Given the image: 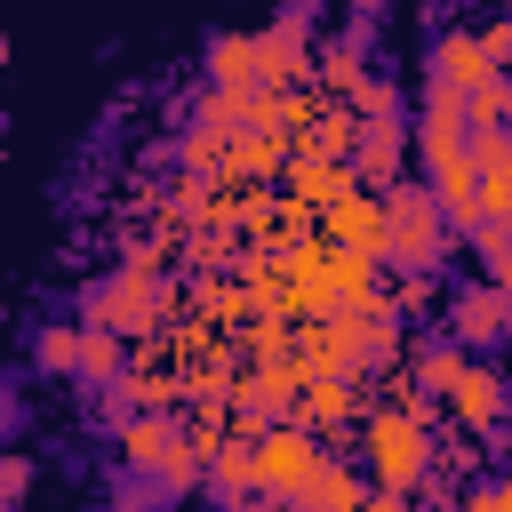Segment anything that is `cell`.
Returning a JSON list of instances; mask_svg holds the SVG:
<instances>
[{"instance_id":"obj_1","label":"cell","mask_w":512,"mask_h":512,"mask_svg":"<svg viewBox=\"0 0 512 512\" xmlns=\"http://www.w3.org/2000/svg\"><path fill=\"white\" fill-rule=\"evenodd\" d=\"M448 216H440V200L424 192V184H384V240H376V256L384 264H400V272H432L440 256H448Z\"/></svg>"},{"instance_id":"obj_2","label":"cell","mask_w":512,"mask_h":512,"mask_svg":"<svg viewBox=\"0 0 512 512\" xmlns=\"http://www.w3.org/2000/svg\"><path fill=\"white\" fill-rule=\"evenodd\" d=\"M424 464H432V440H424V416L416 408H400V400H384L376 416H368V472H376V488H416L424 480Z\"/></svg>"},{"instance_id":"obj_3","label":"cell","mask_w":512,"mask_h":512,"mask_svg":"<svg viewBox=\"0 0 512 512\" xmlns=\"http://www.w3.org/2000/svg\"><path fill=\"white\" fill-rule=\"evenodd\" d=\"M120 456L144 464V472H160V488H192V472H200V448H192L160 408H128V416H120Z\"/></svg>"},{"instance_id":"obj_4","label":"cell","mask_w":512,"mask_h":512,"mask_svg":"<svg viewBox=\"0 0 512 512\" xmlns=\"http://www.w3.org/2000/svg\"><path fill=\"white\" fill-rule=\"evenodd\" d=\"M248 440H256V496H304V480L320 464L312 432L304 424H256Z\"/></svg>"},{"instance_id":"obj_5","label":"cell","mask_w":512,"mask_h":512,"mask_svg":"<svg viewBox=\"0 0 512 512\" xmlns=\"http://www.w3.org/2000/svg\"><path fill=\"white\" fill-rule=\"evenodd\" d=\"M88 320H104V328H120V336H144V328L160 320V280H152V264H120L104 288H88Z\"/></svg>"},{"instance_id":"obj_6","label":"cell","mask_w":512,"mask_h":512,"mask_svg":"<svg viewBox=\"0 0 512 512\" xmlns=\"http://www.w3.org/2000/svg\"><path fill=\"white\" fill-rule=\"evenodd\" d=\"M312 48H304V8H288L272 32H256V88H304Z\"/></svg>"},{"instance_id":"obj_7","label":"cell","mask_w":512,"mask_h":512,"mask_svg":"<svg viewBox=\"0 0 512 512\" xmlns=\"http://www.w3.org/2000/svg\"><path fill=\"white\" fill-rule=\"evenodd\" d=\"M504 320H512V296H504L496 280H480V288H456V296H448V336H456L464 352L504 344Z\"/></svg>"},{"instance_id":"obj_8","label":"cell","mask_w":512,"mask_h":512,"mask_svg":"<svg viewBox=\"0 0 512 512\" xmlns=\"http://www.w3.org/2000/svg\"><path fill=\"white\" fill-rule=\"evenodd\" d=\"M448 416L464 424V432H488V424H504V408H512V392H504V376L496 368H480V360H464L456 376H448Z\"/></svg>"},{"instance_id":"obj_9","label":"cell","mask_w":512,"mask_h":512,"mask_svg":"<svg viewBox=\"0 0 512 512\" xmlns=\"http://www.w3.org/2000/svg\"><path fill=\"white\" fill-rule=\"evenodd\" d=\"M472 168H480V216H512V128H464Z\"/></svg>"},{"instance_id":"obj_10","label":"cell","mask_w":512,"mask_h":512,"mask_svg":"<svg viewBox=\"0 0 512 512\" xmlns=\"http://www.w3.org/2000/svg\"><path fill=\"white\" fill-rule=\"evenodd\" d=\"M320 224H328L336 248H368V256H376V240H384V192L352 184V192H336V200L320 208Z\"/></svg>"},{"instance_id":"obj_11","label":"cell","mask_w":512,"mask_h":512,"mask_svg":"<svg viewBox=\"0 0 512 512\" xmlns=\"http://www.w3.org/2000/svg\"><path fill=\"white\" fill-rule=\"evenodd\" d=\"M400 160H408V136H400L392 120H360V144H352V176H360L368 192H384V184L400 176Z\"/></svg>"},{"instance_id":"obj_12","label":"cell","mask_w":512,"mask_h":512,"mask_svg":"<svg viewBox=\"0 0 512 512\" xmlns=\"http://www.w3.org/2000/svg\"><path fill=\"white\" fill-rule=\"evenodd\" d=\"M360 176H352V160H336V152H296L288 160V192H296V208H328L336 192H352Z\"/></svg>"},{"instance_id":"obj_13","label":"cell","mask_w":512,"mask_h":512,"mask_svg":"<svg viewBox=\"0 0 512 512\" xmlns=\"http://www.w3.org/2000/svg\"><path fill=\"white\" fill-rule=\"evenodd\" d=\"M288 416H296V424H344V416H352V384H344V376H304L296 400H288Z\"/></svg>"},{"instance_id":"obj_14","label":"cell","mask_w":512,"mask_h":512,"mask_svg":"<svg viewBox=\"0 0 512 512\" xmlns=\"http://www.w3.org/2000/svg\"><path fill=\"white\" fill-rule=\"evenodd\" d=\"M208 480H216V496H248L256 488V440L240 432V440H208Z\"/></svg>"},{"instance_id":"obj_15","label":"cell","mask_w":512,"mask_h":512,"mask_svg":"<svg viewBox=\"0 0 512 512\" xmlns=\"http://www.w3.org/2000/svg\"><path fill=\"white\" fill-rule=\"evenodd\" d=\"M208 80L216 88H256V32H216L208 40Z\"/></svg>"},{"instance_id":"obj_16","label":"cell","mask_w":512,"mask_h":512,"mask_svg":"<svg viewBox=\"0 0 512 512\" xmlns=\"http://www.w3.org/2000/svg\"><path fill=\"white\" fill-rule=\"evenodd\" d=\"M496 64L480 56V40L472 32H448L440 48H432V80H448V88H472V80H488Z\"/></svg>"},{"instance_id":"obj_17","label":"cell","mask_w":512,"mask_h":512,"mask_svg":"<svg viewBox=\"0 0 512 512\" xmlns=\"http://www.w3.org/2000/svg\"><path fill=\"white\" fill-rule=\"evenodd\" d=\"M360 496H368V480H360L352 464H328V456H320L312 480H304V504H320V512H352Z\"/></svg>"},{"instance_id":"obj_18","label":"cell","mask_w":512,"mask_h":512,"mask_svg":"<svg viewBox=\"0 0 512 512\" xmlns=\"http://www.w3.org/2000/svg\"><path fill=\"white\" fill-rule=\"evenodd\" d=\"M352 144H360V112H336V104H328V112H320V104L304 112V152H336V160H352Z\"/></svg>"},{"instance_id":"obj_19","label":"cell","mask_w":512,"mask_h":512,"mask_svg":"<svg viewBox=\"0 0 512 512\" xmlns=\"http://www.w3.org/2000/svg\"><path fill=\"white\" fill-rule=\"evenodd\" d=\"M72 376H88V384H112V376H120V328L88 320V328H80V352H72Z\"/></svg>"},{"instance_id":"obj_20","label":"cell","mask_w":512,"mask_h":512,"mask_svg":"<svg viewBox=\"0 0 512 512\" xmlns=\"http://www.w3.org/2000/svg\"><path fill=\"white\" fill-rule=\"evenodd\" d=\"M504 120H512V80H504V72L472 80V88H464V128H504Z\"/></svg>"},{"instance_id":"obj_21","label":"cell","mask_w":512,"mask_h":512,"mask_svg":"<svg viewBox=\"0 0 512 512\" xmlns=\"http://www.w3.org/2000/svg\"><path fill=\"white\" fill-rule=\"evenodd\" d=\"M224 168H232V176H272V168H280V144H272L264 128H256V136H232Z\"/></svg>"},{"instance_id":"obj_22","label":"cell","mask_w":512,"mask_h":512,"mask_svg":"<svg viewBox=\"0 0 512 512\" xmlns=\"http://www.w3.org/2000/svg\"><path fill=\"white\" fill-rule=\"evenodd\" d=\"M312 64H320V72H328V88H344V96H352V88L368 80V72H360V48H352V40H336V48H328V56H312Z\"/></svg>"},{"instance_id":"obj_23","label":"cell","mask_w":512,"mask_h":512,"mask_svg":"<svg viewBox=\"0 0 512 512\" xmlns=\"http://www.w3.org/2000/svg\"><path fill=\"white\" fill-rule=\"evenodd\" d=\"M352 112H360V120H400V88H392V80H360V88H352Z\"/></svg>"},{"instance_id":"obj_24","label":"cell","mask_w":512,"mask_h":512,"mask_svg":"<svg viewBox=\"0 0 512 512\" xmlns=\"http://www.w3.org/2000/svg\"><path fill=\"white\" fill-rule=\"evenodd\" d=\"M72 352H80V328H48L40 336V368L48 376H72Z\"/></svg>"},{"instance_id":"obj_25","label":"cell","mask_w":512,"mask_h":512,"mask_svg":"<svg viewBox=\"0 0 512 512\" xmlns=\"http://www.w3.org/2000/svg\"><path fill=\"white\" fill-rule=\"evenodd\" d=\"M480 56H488V64H496V72H504V64H512V16H504V24H488V32H480Z\"/></svg>"},{"instance_id":"obj_26","label":"cell","mask_w":512,"mask_h":512,"mask_svg":"<svg viewBox=\"0 0 512 512\" xmlns=\"http://www.w3.org/2000/svg\"><path fill=\"white\" fill-rule=\"evenodd\" d=\"M24 488H32V464L24 456H0V504H16Z\"/></svg>"},{"instance_id":"obj_27","label":"cell","mask_w":512,"mask_h":512,"mask_svg":"<svg viewBox=\"0 0 512 512\" xmlns=\"http://www.w3.org/2000/svg\"><path fill=\"white\" fill-rule=\"evenodd\" d=\"M472 504H488V512H512V480H496V488H480Z\"/></svg>"},{"instance_id":"obj_28","label":"cell","mask_w":512,"mask_h":512,"mask_svg":"<svg viewBox=\"0 0 512 512\" xmlns=\"http://www.w3.org/2000/svg\"><path fill=\"white\" fill-rule=\"evenodd\" d=\"M384 8H392V0H352V16H384Z\"/></svg>"},{"instance_id":"obj_29","label":"cell","mask_w":512,"mask_h":512,"mask_svg":"<svg viewBox=\"0 0 512 512\" xmlns=\"http://www.w3.org/2000/svg\"><path fill=\"white\" fill-rule=\"evenodd\" d=\"M8 416H16V408H8V392H0V440H8Z\"/></svg>"},{"instance_id":"obj_30","label":"cell","mask_w":512,"mask_h":512,"mask_svg":"<svg viewBox=\"0 0 512 512\" xmlns=\"http://www.w3.org/2000/svg\"><path fill=\"white\" fill-rule=\"evenodd\" d=\"M504 344H512V320H504Z\"/></svg>"},{"instance_id":"obj_31","label":"cell","mask_w":512,"mask_h":512,"mask_svg":"<svg viewBox=\"0 0 512 512\" xmlns=\"http://www.w3.org/2000/svg\"><path fill=\"white\" fill-rule=\"evenodd\" d=\"M0 64H8V40H0Z\"/></svg>"},{"instance_id":"obj_32","label":"cell","mask_w":512,"mask_h":512,"mask_svg":"<svg viewBox=\"0 0 512 512\" xmlns=\"http://www.w3.org/2000/svg\"><path fill=\"white\" fill-rule=\"evenodd\" d=\"M504 8H512V0H504Z\"/></svg>"},{"instance_id":"obj_33","label":"cell","mask_w":512,"mask_h":512,"mask_svg":"<svg viewBox=\"0 0 512 512\" xmlns=\"http://www.w3.org/2000/svg\"><path fill=\"white\" fill-rule=\"evenodd\" d=\"M504 224H512V216H504Z\"/></svg>"}]
</instances>
